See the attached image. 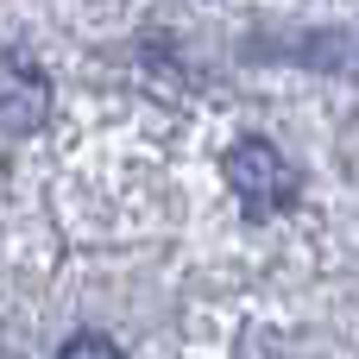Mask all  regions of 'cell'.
Returning a JSON list of instances; mask_svg holds the SVG:
<instances>
[{"label": "cell", "instance_id": "cell-1", "mask_svg": "<svg viewBox=\"0 0 359 359\" xmlns=\"http://www.w3.org/2000/svg\"><path fill=\"white\" fill-rule=\"evenodd\" d=\"M297 183H303L297 164H290L278 145H265V139H240V145L227 151V189L240 196V208H246L252 221L290 208V202H297Z\"/></svg>", "mask_w": 359, "mask_h": 359}, {"label": "cell", "instance_id": "cell-2", "mask_svg": "<svg viewBox=\"0 0 359 359\" xmlns=\"http://www.w3.org/2000/svg\"><path fill=\"white\" fill-rule=\"evenodd\" d=\"M57 359H126V353H120V347H114L107 334H95V328H88V334L63 341V353H57Z\"/></svg>", "mask_w": 359, "mask_h": 359}]
</instances>
